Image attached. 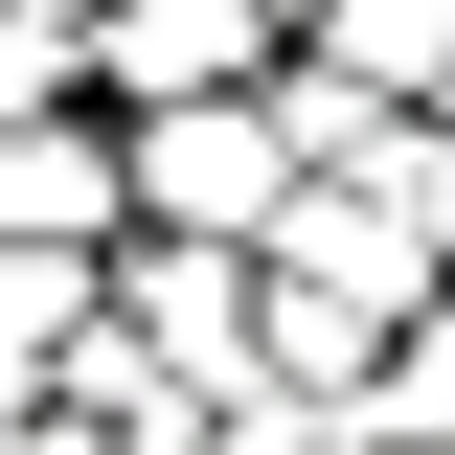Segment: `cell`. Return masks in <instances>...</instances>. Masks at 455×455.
I'll use <instances>...</instances> for the list:
<instances>
[{
	"label": "cell",
	"instance_id": "cell-1",
	"mask_svg": "<svg viewBox=\"0 0 455 455\" xmlns=\"http://www.w3.org/2000/svg\"><path fill=\"white\" fill-rule=\"evenodd\" d=\"M296 114L274 92H182V114H137V160H114V205H160V228H274L296 205Z\"/></svg>",
	"mask_w": 455,
	"mask_h": 455
},
{
	"label": "cell",
	"instance_id": "cell-2",
	"mask_svg": "<svg viewBox=\"0 0 455 455\" xmlns=\"http://www.w3.org/2000/svg\"><path fill=\"white\" fill-rule=\"evenodd\" d=\"M251 23H274V0H137V23H114V0H92V68H137V92L182 114V92H205L228 46H251Z\"/></svg>",
	"mask_w": 455,
	"mask_h": 455
},
{
	"label": "cell",
	"instance_id": "cell-3",
	"mask_svg": "<svg viewBox=\"0 0 455 455\" xmlns=\"http://www.w3.org/2000/svg\"><path fill=\"white\" fill-rule=\"evenodd\" d=\"M0 228H114V137H46V114H0Z\"/></svg>",
	"mask_w": 455,
	"mask_h": 455
},
{
	"label": "cell",
	"instance_id": "cell-4",
	"mask_svg": "<svg viewBox=\"0 0 455 455\" xmlns=\"http://www.w3.org/2000/svg\"><path fill=\"white\" fill-rule=\"evenodd\" d=\"M228 341H251L228 251H160V274H137V364H228Z\"/></svg>",
	"mask_w": 455,
	"mask_h": 455
},
{
	"label": "cell",
	"instance_id": "cell-5",
	"mask_svg": "<svg viewBox=\"0 0 455 455\" xmlns=\"http://www.w3.org/2000/svg\"><path fill=\"white\" fill-rule=\"evenodd\" d=\"M68 319H114V296H68V274H46V251H0V364H46V341H68Z\"/></svg>",
	"mask_w": 455,
	"mask_h": 455
},
{
	"label": "cell",
	"instance_id": "cell-6",
	"mask_svg": "<svg viewBox=\"0 0 455 455\" xmlns=\"http://www.w3.org/2000/svg\"><path fill=\"white\" fill-rule=\"evenodd\" d=\"M387 410H410V433H455V319H433V341L387 364Z\"/></svg>",
	"mask_w": 455,
	"mask_h": 455
}]
</instances>
